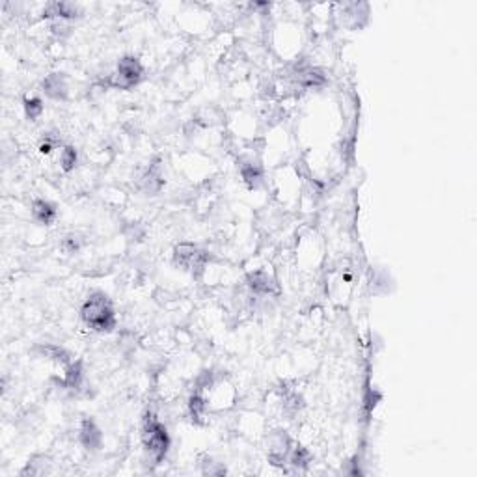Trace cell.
Returning <instances> with one entry per match:
<instances>
[{
    "mask_svg": "<svg viewBox=\"0 0 477 477\" xmlns=\"http://www.w3.org/2000/svg\"><path fill=\"white\" fill-rule=\"evenodd\" d=\"M81 319L86 327L99 334H111L118 325L114 304L103 291H94L86 298L81 308Z\"/></svg>",
    "mask_w": 477,
    "mask_h": 477,
    "instance_id": "6da1fadb",
    "label": "cell"
},
{
    "mask_svg": "<svg viewBox=\"0 0 477 477\" xmlns=\"http://www.w3.org/2000/svg\"><path fill=\"white\" fill-rule=\"evenodd\" d=\"M142 444H144V449L155 464L164 461L166 455H168L172 444L170 434L153 414H146L144 422H142Z\"/></svg>",
    "mask_w": 477,
    "mask_h": 477,
    "instance_id": "7a4b0ae2",
    "label": "cell"
},
{
    "mask_svg": "<svg viewBox=\"0 0 477 477\" xmlns=\"http://www.w3.org/2000/svg\"><path fill=\"white\" fill-rule=\"evenodd\" d=\"M209 263H211V254L194 242H179L174 248V265L191 272L194 278L206 274Z\"/></svg>",
    "mask_w": 477,
    "mask_h": 477,
    "instance_id": "3957f363",
    "label": "cell"
},
{
    "mask_svg": "<svg viewBox=\"0 0 477 477\" xmlns=\"http://www.w3.org/2000/svg\"><path fill=\"white\" fill-rule=\"evenodd\" d=\"M144 79V66L136 56L127 55L120 58L116 71L111 75V88L116 90H133Z\"/></svg>",
    "mask_w": 477,
    "mask_h": 477,
    "instance_id": "277c9868",
    "label": "cell"
},
{
    "mask_svg": "<svg viewBox=\"0 0 477 477\" xmlns=\"http://www.w3.org/2000/svg\"><path fill=\"white\" fill-rule=\"evenodd\" d=\"M293 446H295L293 438L284 429H274V431L269 432V437H266V457H269V462H271L272 466L287 464V457H289Z\"/></svg>",
    "mask_w": 477,
    "mask_h": 477,
    "instance_id": "5b68a950",
    "label": "cell"
},
{
    "mask_svg": "<svg viewBox=\"0 0 477 477\" xmlns=\"http://www.w3.org/2000/svg\"><path fill=\"white\" fill-rule=\"evenodd\" d=\"M164 166H162L161 159L151 161L144 170L136 177V189L146 194V196H155L162 191L164 186Z\"/></svg>",
    "mask_w": 477,
    "mask_h": 477,
    "instance_id": "8992f818",
    "label": "cell"
},
{
    "mask_svg": "<svg viewBox=\"0 0 477 477\" xmlns=\"http://www.w3.org/2000/svg\"><path fill=\"white\" fill-rule=\"evenodd\" d=\"M247 287L254 296H278L280 286L276 278L266 271H254L247 276Z\"/></svg>",
    "mask_w": 477,
    "mask_h": 477,
    "instance_id": "52a82bcc",
    "label": "cell"
},
{
    "mask_svg": "<svg viewBox=\"0 0 477 477\" xmlns=\"http://www.w3.org/2000/svg\"><path fill=\"white\" fill-rule=\"evenodd\" d=\"M337 17L342 19V23L352 30L362 28L367 25L369 21V4L366 2H347V4L337 6Z\"/></svg>",
    "mask_w": 477,
    "mask_h": 477,
    "instance_id": "ba28073f",
    "label": "cell"
},
{
    "mask_svg": "<svg viewBox=\"0 0 477 477\" xmlns=\"http://www.w3.org/2000/svg\"><path fill=\"white\" fill-rule=\"evenodd\" d=\"M41 91L52 101H67L69 97V79L66 73L55 71L43 79L41 82Z\"/></svg>",
    "mask_w": 477,
    "mask_h": 477,
    "instance_id": "9c48e42d",
    "label": "cell"
},
{
    "mask_svg": "<svg viewBox=\"0 0 477 477\" xmlns=\"http://www.w3.org/2000/svg\"><path fill=\"white\" fill-rule=\"evenodd\" d=\"M239 170H241L242 181L247 183V186L252 191H257L265 183V170H263L262 162L256 157H242L239 161Z\"/></svg>",
    "mask_w": 477,
    "mask_h": 477,
    "instance_id": "30bf717a",
    "label": "cell"
},
{
    "mask_svg": "<svg viewBox=\"0 0 477 477\" xmlns=\"http://www.w3.org/2000/svg\"><path fill=\"white\" fill-rule=\"evenodd\" d=\"M82 16V8L75 2H50L43 10V17L49 21H67L73 23Z\"/></svg>",
    "mask_w": 477,
    "mask_h": 477,
    "instance_id": "8fae6325",
    "label": "cell"
},
{
    "mask_svg": "<svg viewBox=\"0 0 477 477\" xmlns=\"http://www.w3.org/2000/svg\"><path fill=\"white\" fill-rule=\"evenodd\" d=\"M79 440L88 451H97L103 446V431L91 417H84L79 429Z\"/></svg>",
    "mask_w": 477,
    "mask_h": 477,
    "instance_id": "7c38bea8",
    "label": "cell"
},
{
    "mask_svg": "<svg viewBox=\"0 0 477 477\" xmlns=\"http://www.w3.org/2000/svg\"><path fill=\"white\" fill-rule=\"evenodd\" d=\"M62 386L75 393H79L84 388V367H82L81 360H73L69 366L64 367Z\"/></svg>",
    "mask_w": 477,
    "mask_h": 477,
    "instance_id": "4fadbf2b",
    "label": "cell"
},
{
    "mask_svg": "<svg viewBox=\"0 0 477 477\" xmlns=\"http://www.w3.org/2000/svg\"><path fill=\"white\" fill-rule=\"evenodd\" d=\"M30 213L32 218L41 226H50L56 220V216H58V209H56L55 203L49 200H43V198H38V200L32 201Z\"/></svg>",
    "mask_w": 477,
    "mask_h": 477,
    "instance_id": "5bb4252c",
    "label": "cell"
},
{
    "mask_svg": "<svg viewBox=\"0 0 477 477\" xmlns=\"http://www.w3.org/2000/svg\"><path fill=\"white\" fill-rule=\"evenodd\" d=\"M280 403L281 410L287 416H295V414H298L304 408V399H302V395L296 392L295 388H281Z\"/></svg>",
    "mask_w": 477,
    "mask_h": 477,
    "instance_id": "9a60e30c",
    "label": "cell"
},
{
    "mask_svg": "<svg viewBox=\"0 0 477 477\" xmlns=\"http://www.w3.org/2000/svg\"><path fill=\"white\" fill-rule=\"evenodd\" d=\"M38 351L41 352V357H45V358H49V360H52V362L60 364L62 367L69 366V364L75 360V358L71 357L69 352H67L64 347L50 345V343L49 345H40L38 347Z\"/></svg>",
    "mask_w": 477,
    "mask_h": 477,
    "instance_id": "2e32d148",
    "label": "cell"
},
{
    "mask_svg": "<svg viewBox=\"0 0 477 477\" xmlns=\"http://www.w3.org/2000/svg\"><path fill=\"white\" fill-rule=\"evenodd\" d=\"M45 473H50V461L49 457L45 455H35L32 457L30 461L26 462V466L21 470V476H45Z\"/></svg>",
    "mask_w": 477,
    "mask_h": 477,
    "instance_id": "e0dca14e",
    "label": "cell"
},
{
    "mask_svg": "<svg viewBox=\"0 0 477 477\" xmlns=\"http://www.w3.org/2000/svg\"><path fill=\"white\" fill-rule=\"evenodd\" d=\"M312 453H310V449L304 446H298V444H295L291 449V453H289V457H287V464H291L295 470H306L308 466H310V462H312Z\"/></svg>",
    "mask_w": 477,
    "mask_h": 477,
    "instance_id": "ac0fdd59",
    "label": "cell"
},
{
    "mask_svg": "<svg viewBox=\"0 0 477 477\" xmlns=\"http://www.w3.org/2000/svg\"><path fill=\"white\" fill-rule=\"evenodd\" d=\"M84 245H86L84 235L77 233V231H71V233L62 237L60 242L62 250L66 252V254H77V252H81L82 248H84Z\"/></svg>",
    "mask_w": 477,
    "mask_h": 477,
    "instance_id": "d6986e66",
    "label": "cell"
},
{
    "mask_svg": "<svg viewBox=\"0 0 477 477\" xmlns=\"http://www.w3.org/2000/svg\"><path fill=\"white\" fill-rule=\"evenodd\" d=\"M58 161H60V168L64 172H73L75 170L77 162H79V153L73 146H62L60 147V157H58Z\"/></svg>",
    "mask_w": 477,
    "mask_h": 477,
    "instance_id": "ffe728a7",
    "label": "cell"
},
{
    "mask_svg": "<svg viewBox=\"0 0 477 477\" xmlns=\"http://www.w3.org/2000/svg\"><path fill=\"white\" fill-rule=\"evenodd\" d=\"M23 106H25L26 118H28V120H32V121L38 120V118L43 114V111H45V106H43V101H41L40 97H35V96L25 97V101H23Z\"/></svg>",
    "mask_w": 477,
    "mask_h": 477,
    "instance_id": "44dd1931",
    "label": "cell"
},
{
    "mask_svg": "<svg viewBox=\"0 0 477 477\" xmlns=\"http://www.w3.org/2000/svg\"><path fill=\"white\" fill-rule=\"evenodd\" d=\"M62 147V140L60 136L55 135V133H47L40 142V151L43 155H50L55 150H60Z\"/></svg>",
    "mask_w": 477,
    "mask_h": 477,
    "instance_id": "7402d4cb",
    "label": "cell"
},
{
    "mask_svg": "<svg viewBox=\"0 0 477 477\" xmlns=\"http://www.w3.org/2000/svg\"><path fill=\"white\" fill-rule=\"evenodd\" d=\"M201 473H206V476H222V473H226V466L222 462L213 461L211 457H206L201 462Z\"/></svg>",
    "mask_w": 477,
    "mask_h": 477,
    "instance_id": "603a6c76",
    "label": "cell"
}]
</instances>
